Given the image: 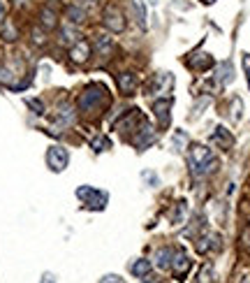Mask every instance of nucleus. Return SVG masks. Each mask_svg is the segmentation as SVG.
<instances>
[{
  "mask_svg": "<svg viewBox=\"0 0 250 283\" xmlns=\"http://www.w3.org/2000/svg\"><path fill=\"white\" fill-rule=\"evenodd\" d=\"M104 105H109V91L102 84H91L79 95V109L81 112H95Z\"/></svg>",
  "mask_w": 250,
  "mask_h": 283,
  "instance_id": "nucleus-1",
  "label": "nucleus"
},
{
  "mask_svg": "<svg viewBox=\"0 0 250 283\" xmlns=\"http://www.w3.org/2000/svg\"><path fill=\"white\" fill-rule=\"evenodd\" d=\"M190 163H192V169L197 172L199 177H204V174H208V172H213V169L218 167L216 153L208 147H202V144L192 147V151H190Z\"/></svg>",
  "mask_w": 250,
  "mask_h": 283,
  "instance_id": "nucleus-2",
  "label": "nucleus"
},
{
  "mask_svg": "<svg viewBox=\"0 0 250 283\" xmlns=\"http://www.w3.org/2000/svg\"><path fill=\"white\" fill-rule=\"evenodd\" d=\"M102 21H104V26H107L111 33H121L125 28L123 12H121V7H118V5H107V7H104Z\"/></svg>",
  "mask_w": 250,
  "mask_h": 283,
  "instance_id": "nucleus-3",
  "label": "nucleus"
},
{
  "mask_svg": "<svg viewBox=\"0 0 250 283\" xmlns=\"http://www.w3.org/2000/svg\"><path fill=\"white\" fill-rule=\"evenodd\" d=\"M77 198L83 200L86 204H91L93 209H104V207H107V195L100 193V190H95L93 186H81V188H77Z\"/></svg>",
  "mask_w": 250,
  "mask_h": 283,
  "instance_id": "nucleus-4",
  "label": "nucleus"
},
{
  "mask_svg": "<svg viewBox=\"0 0 250 283\" xmlns=\"http://www.w3.org/2000/svg\"><path fill=\"white\" fill-rule=\"evenodd\" d=\"M67 163H70V156H67V151L62 147H51L47 151V165L53 172H62V169L67 167Z\"/></svg>",
  "mask_w": 250,
  "mask_h": 283,
  "instance_id": "nucleus-5",
  "label": "nucleus"
},
{
  "mask_svg": "<svg viewBox=\"0 0 250 283\" xmlns=\"http://www.w3.org/2000/svg\"><path fill=\"white\" fill-rule=\"evenodd\" d=\"M172 105H174V100L172 98H160L156 105H153V112H156V118L160 121V126L167 128L169 126V121H172Z\"/></svg>",
  "mask_w": 250,
  "mask_h": 283,
  "instance_id": "nucleus-6",
  "label": "nucleus"
},
{
  "mask_svg": "<svg viewBox=\"0 0 250 283\" xmlns=\"http://www.w3.org/2000/svg\"><path fill=\"white\" fill-rule=\"evenodd\" d=\"M211 142L218 144L220 149H225V151L234 147V137H232V133H229L225 126H218L213 133H211Z\"/></svg>",
  "mask_w": 250,
  "mask_h": 283,
  "instance_id": "nucleus-7",
  "label": "nucleus"
},
{
  "mask_svg": "<svg viewBox=\"0 0 250 283\" xmlns=\"http://www.w3.org/2000/svg\"><path fill=\"white\" fill-rule=\"evenodd\" d=\"M91 44L83 42V40H79L77 44H72V49H70V56H72L74 63H86L88 61V56H91Z\"/></svg>",
  "mask_w": 250,
  "mask_h": 283,
  "instance_id": "nucleus-8",
  "label": "nucleus"
},
{
  "mask_svg": "<svg viewBox=\"0 0 250 283\" xmlns=\"http://www.w3.org/2000/svg\"><path fill=\"white\" fill-rule=\"evenodd\" d=\"M137 86H139V79H137L135 72H123L118 77V88H121L125 95H132L137 91Z\"/></svg>",
  "mask_w": 250,
  "mask_h": 283,
  "instance_id": "nucleus-9",
  "label": "nucleus"
},
{
  "mask_svg": "<svg viewBox=\"0 0 250 283\" xmlns=\"http://www.w3.org/2000/svg\"><path fill=\"white\" fill-rule=\"evenodd\" d=\"M172 255H174V251H169V249H157L156 251V265L160 272H165V269H169L172 267Z\"/></svg>",
  "mask_w": 250,
  "mask_h": 283,
  "instance_id": "nucleus-10",
  "label": "nucleus"
},
{
  "mask_svg": "<svg viewBox=\"0 0 250 283\" xmlns=\"http://www.w3.org/2000/svg\"><path fill=\"white\" fill-rule=\"evenodd\" d=\"M172 267H174V272L181 276V274H186L190 269V260H188V255L183 251H176L172 255Z\"/></svg>",
  "mask_w": 250,
  "mask_h": 283,
  "instance_id": "nucleus-11",
  "label": "nucleus"
},
{
  "mask_svg": "<svg viewBox=\"0 0 250 283\" xmlns=\"http://www.w3.org/2000/svg\"><path fill=\"white\" fill-rule=\"evenodd\" d=\"M132 274H135L137 279H144L148 274H153V262L146 260V258H139V260L132 265Z\"/></svg>",
  "mask_w": 250,
  "mask_h": 283,
  "instance_id": "nucleus-12",
  "label": "nucleus"
},
{
  "mask_svg": "<svg viewBox=\"0 0 250 283\" xmlns=\"http://www.w3.org/2000/svg\"><path fill=\"white\" fill-rule=\"evenodd\" d=\"M111 49H114V42H111L109 35H97L95 37V51H97V56H107Z\"/></svg>",
  "mask_w": 250,
  "mask_h": 283,
  "instance_id": "nucleus-13",
  "label": "nucleus"
},
{
  "mask_svg": "<svg viewBox=\"0 0 250 283\" xmlns=\"http://www.w3.org/2000/svg\"><path fill=\"white\" fill-rule=\"evenodd\" d=\"M130 5H132V10H135L137 23H139L141 28H146V5L141 0H130Z\"/></svg>",
  "mask_w": 250,
  "mask_h": 283,
  "instance_id": "nucleus-14",
  "label": "nucleus"
},
{
  "mask_svg": "<svg viewBox=\"0 0 250 283\" xmlns=\"http://www.w3.org/2000/svg\"><path fill=\"white\" fill-rule=\"evenodd\" d=\"M67 19H70V23H72V26L81 23L83 19H86V10H83V7H79V5H70V7H67Z\"/></svg>",
  "mask_w": 250,
  "mask_h": 283,
  "instance_id": "nucleus-15",
  "label": "nucleus"
},
{
  "mask_svg": "<svg viewBox=\"0 0 250 283\" xmlns=\"http://www.w3.org/2000/svg\"><path fill=\"white\" fill-rule=\"evenodd\" d=\"M213 276H216L213 267H211V265H202L197 276H195V283H213Z\"/></svg>",
  "mask_w": 250,
  "mask_h": 283,
  "instance_id": "nucleus-16",
  "label": "nucleus"
},
{
  "mask_svg": "<svg viewBox=\"0 0 250 283\" xmlns=\"http://www.w3.org/2000/svg\"><path fill=\"white\" fill-rule=\"evenodd\" d=\"M77 37H79V33L74 31V26H65V28L61 31V40H62V44H77V42H79Z\"/></svg>",
  "mask_w": 250,
  "mask_h": 283,
  "instance_id": "nucleus-17",
  "label": "nucleus"
},
{
  "mask_svg": "<svg viewBox=\"0 0 250 283\" xmlns=\"http://www.w3.org/2000/svg\"><path fill=\"white\" fill-rule=\"evenodd\" d=\"M40 19H42V26H44V28H56V23H58V21H56V12L47 10V7L42 10Z\"/></svg>",
  "mask_w": 250,
  "mask_h": 283,
  "instance_id": "nucleus-18",
  "label": "nucleus"
},
{
  "mask_svg": "<svg viewBox=\"0 0 250 283\" xmlns=\"http://www.w3.org/2000/svg\"><path fill=\"white\" fill-rule=\"evenodd\" d=\"M190 65H192V67H197V70H206V67L213 65V58H211L208 53H199V58H195Z\"/></svg>",
  "mask_w": 250,
  "mask_h": 283,
  "instance_id": "nucleus-19",
  "label": "nucleus"
},
{
  "mask_svg": "<svg viewBox=\"0 0 250 283\" xmlns=\"http://www.w3.org/2000/svg\"><path fill=\"white\" fill-rule=\"evenodd\" d=\"M91 147L95 149V151H107V149L111 147V142H109V139H107V137H95L93 142H91Z\"/></svg>",
  "mask_w": 250,
  "mask_h": 283,
  "instance_id": "nucleus-20",
  "label": "nucleus"
},
{
  "mask_svg": "<svg viewBox=\"0 0 250 283\" xmlns=\"http://www.w3.org/2000/svg\"><path fill=\"white\" fill-rule=\"evenodd\" d=\"M232 74H229V63H222L220 65V82H229Z\"/></svg>",
  "mask_w": 250,
  "mask_h": 283,
  "instance_id": "nucleus-21",
  "label": "nucleus"
},
{
  "mask_svg": "<svg viewBox=\"0 0 250 283\" xmlns=\"http://www.w3.org/2000/svg\"><path fill=\"white\" fill-rule=\"evenodd\" d=\"M100 283H123V279H121L118 274H107V276L100 279Z\"/></svg>",
  "mask_w": 250,
  "mask_h": 283,
  "instance_id": "nucleus-22",
  "label": "nucleus"
},
{
  "mask_svg": "<svg viewBox=\"0 0 250 283\" xmlns=\"http://www.w3.org/2000/svg\"><path fill=\"white\" fill-rule=\"evenodd\" d=\"M28 107L35 109V114H44V105H42L40 100H28Z\"/></svg>",
  "mask_w": 250,
  "mask_h": 283,
  "instance_id": "nucleus-23",
  "label": "nucleus"
},
{
  "mask_svg": "<svg viewBox=\"0 0 250 283\" xmlns=\"http://www.w3.org/2000/svg\"><path fill=\"white\" fill-rule=\"evenodd\" d=\"M5 17H7V2H5V0H0V21H2Z\"/></svg>",
  "mask_w": 250,
  "mask_h": 283,
  "instance_id": "nucleus-24",
  "label": "nucleus"
},
{
  "mask_svg": "<svg viewBox=\"0 0 250 283\" xmlns=\"http://www.w3.org/2000/svg\"><path fill=\"white\" fill-rule=\"evenodd\" d=\"M243 65H246V74H248V86H250V56H243Z\"/></svg>",
  "mask_w": 250,
  "mask_h": 283,
  "instance_id": "nucleus-25",
  "label": "nucleus"
},
{
  "mask_svg": "<svg viewBox=\"0 0 250 283\" xmlns=\"http://www.w3.org/2000/svg\"><path fill=\"white\" fill-rule=\"evenodd\" d=\"M0 82L2 84H10V72L7 70H0Z\"/></svg>",
  "mask_w": 250,
  "mask_h": 283,
  "instance_id": "nucleus-26",
  "label": "nucleus"
},
{
  "mask_svg": "<svg viewBox=\"0 0 250 283\" xmlns=\"http://www.w3.org/2000/svg\"><path fill=\"white\" fill-rule=\"evenodd\" d=\"M5 35H7V40H14V35H16V31H14V28H10V26H7V28H5Z\"/></svg>",
  "mask_w": 250,
  "mask_h": 283,
  "instance_id": "nucleus-27",
  "label": "nucleus"
},
{
  "mask_svg": "<svg viewBox=\"0 0 250 283\" xmlns=\"http://www.w3.org/2000/svg\"><path fill=\"white\" fill-rule=\"evenodd\" d=\"M241 283H250V276H246V279H243V281H241Z\"/></svg>",
  "mask_w": 250,
  "mask_h": 283,
  "instance_id": "nucleus-28",
  "label": "nucleus"
},
{
  "mask_svg": "<svg viewBox=\"0 0 250 283\" xmlns=\"http://www.w3.org/2000/svg\"><path fill=\"white\" fill-rule=\"evenodd\" d=\"M148 2H153V5H156V2H157V0H148Z\"/></svg>",
  "mask_w": 250,
  "mask_h": 283,
  "instance_id": "nucleus-29",
  "label": "nucleus"
},
{
  "mask_svg": "<svg viewBox=\"0 0 250 283\" xmlns=\"http://www.w3.org/2000/svg\"><path fill=\"white\" fill-rule=\"evenodd\" d=\"M204 2H213V0H204Z\"/></svg>",
  "mask_w": 250,
  "mask_h": 283,
  "instance_id": "nucleus-30",
  "label": "nucleus"
}]
</instances>
